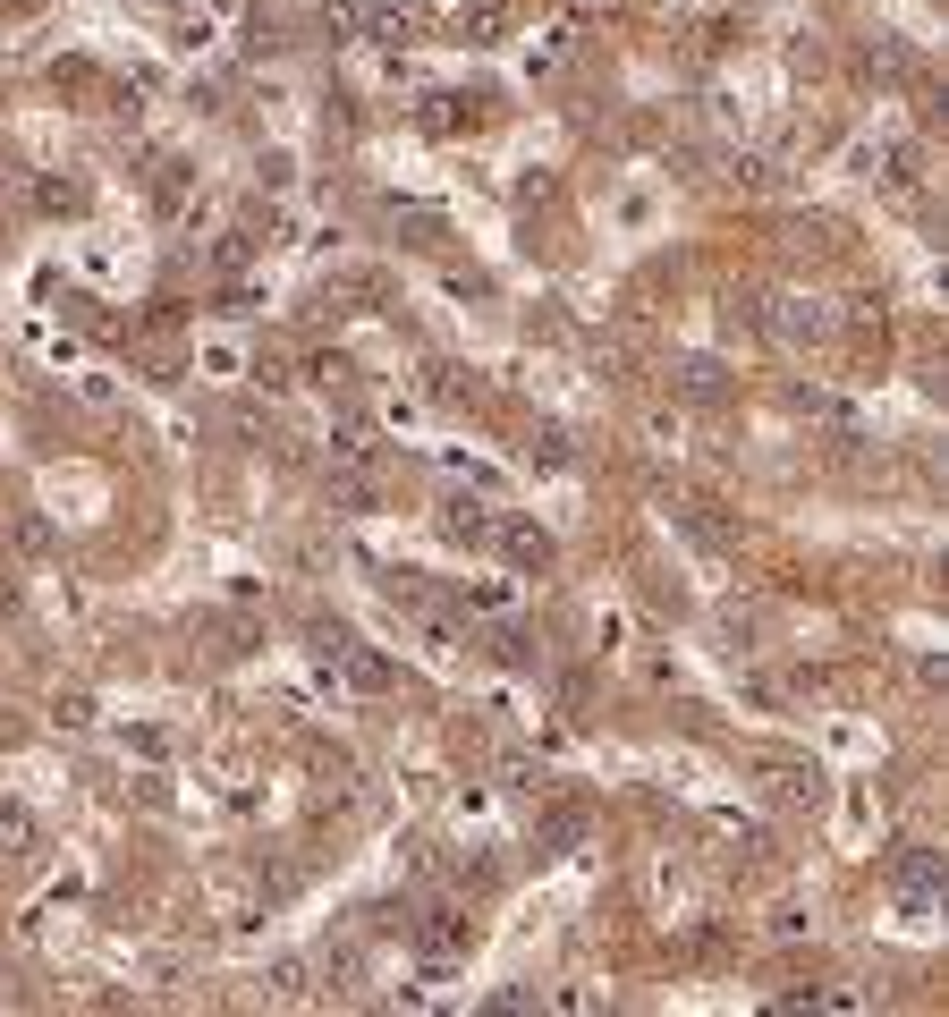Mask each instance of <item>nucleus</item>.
<instances>
[{"label": "nucleus", "instance_id": "7ed1b4c3", "mask_svg": "<svg viewBox=\"0 0 949 1017\" xmlns=\"http://www.w3.org/2000/svg\"><path fill=\"white\" fill-rule=\"evenodd\" d=\"M509 551H517V560H551V543H543L534 526H517V534H509Z\"/></svg>", "mask_w": 949, "mask_h": 1017}, {"label": "nucleus", "instance_id": "f257e3e1", "mask_svg": "<svg viewBox=\"0 0 949 1017\" xmlns=\"http://www.w3.org/2000/svg\"><path fill=\"white\" fill-rule=\"evenodd\" d=\"M348 678H356V687H390V670H382V653H348Z\"/></svg>", "mask_w": 949, "mask_h": 1017}, {"label": "nucleus", "instance_id": "f03ea898", "mask_svg": "<svg viewBox=\"0 0 949 1017\" xmlns=\"http://www.w3.org/2000/svg\"><path fill=\"white\" fill-rule=\"evenodd\" d=\"M0 840H9V848H34V823L17 806H0Z\"/></svg>", "mask_w": 949, "mask_h": 1017}]
</instances>
